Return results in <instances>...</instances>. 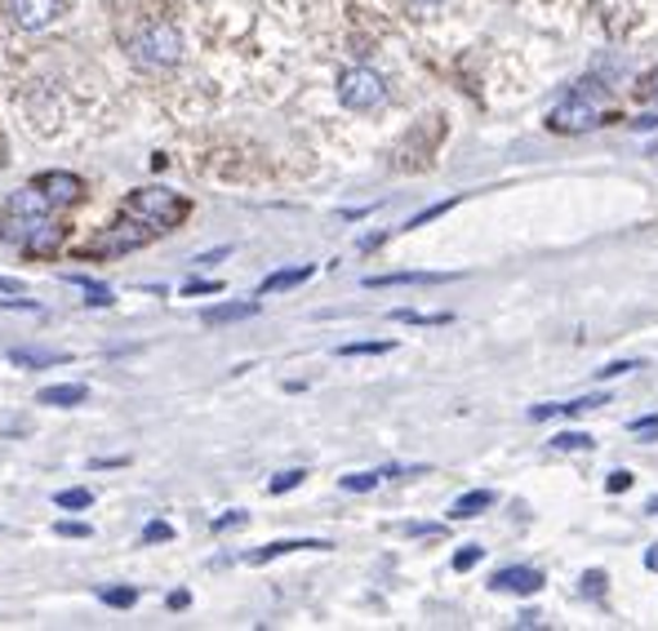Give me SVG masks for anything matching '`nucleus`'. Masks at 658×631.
Masks as SVG:
<instances>
[{
  "label": "nucleus",
  "instance_id": "f257e3e1",
  "mask_svg": "<svg viewBox=\"0 0 658 631\" xmlns=\"http://www.w3.org/2000/svg\"><path fill=\"white\" fill-rule=\"evenodd\" d=\"M45 223H49V200L36 187L14 191L0 205V241H10V245H27Z\"/></svg>",
  "mask_w": 658,
  "mask_h": 631
},
{
  "label": "nucleus",
  "instance_id": "f03ea898",
  "mask_svg": "<svg viewBox=\"0 0 658 631\" xmlns=\"http://www.w3.org/2000/svg\"><path fill=\"white\" fill-rule=\"evenodd\" d=\"M183 214H187V200L178 191H165V187H143V191L125 196V219L143 223L148 232H169Z\"/></svg>",
  "mask_w": 658,
  "mask_h": 631
},
{
  "label": "nucleus",
  "instance_id": "7ed1b4c3",
  "mask_svg": "<svg viewBox=\"0 0 658 631\" xmlns=\"http://www.w3.org/2000/svg\"><path fill=\"white\" fill-rule=\"evenodd\" d=\"M178 54H183V36H178V27L165 23V19L148 23V27L139 32V40H134V58H139L143 67H174Z\"/></svg>",
  "mask_w": 658,
  "mask_h": 631
},
{
  "label": "nucleus",
  "instance_id": "20e7f679",
  "mask_svg": "<svg viewBox=\"0 0 658 631\" xmlns=\"http://www.w3.org/2000/svg\"><path fill=\"white\" fill-rule=\"evenodd\" d=\"M339 98L352 112H374L387 103V81L374 72V67H348L339 77Z\"/></svg>",
  "mask_w": 658,
  "mask_h": 631
},
{
  "label": "nucleus",
  "instance_id": "39448f33",
  "mask_svg": "<svg viewBox=\"0 0 658 631\" xmlns=\"http://www.w3.org/2000/svg\"><path fill=\"white\" fill-rule=\"evenodd\" d=\"M597 120H601V112H597V103L587 98V90H574V94L561 98V103L552 107V116H548V125L561 129V133H583V129H591Z\"/></svg>",
  "mask_w": 658,
  "mask_h": 631
},
{
  "label": "nucleus",
  "instance_id": "423d86ee",
  "mask_svg": "<svg viewBox=\"0 0 658 631\" xmlns=\"http://www.w3.org/2000/svg\"><path fill=\"white\" fill-rule=\"evenodd\" d=\"M5 14H10L19 27L40 32V27H49V23L62 14V0H5Z\"/></svg>",
  "mask_w": 658,
  "mask_h": 631
},
{
  "label": "nucleus",
  "instance_id": "0eeeda50",
  "mask_svg": "<svg viewBox=\"0 0 658 631\" xmlns=\"http://www.w3.org/2000/svg\"><path fill=\"white\" fill-rule=\"evenodd\" d=\"M148 236H152V232H148L143 223L125 219V223H116V227H107V232H103V241L94 245V254H129V249H139Z\"/></svg>",
  "mask_w": 658,
  "mask_h": 631
},
{
  "label": "nucleus",
  "instance_id": "6e6552de",
  "mask_svg": "<svg viewBox=\"0 0 658 631\" xmlns=\"http://www.w3.org/2000/svg\"><path fill=\"white\" fill-rule=\"evenodd\" d=\"M49 205H72L81 196V178L77 174H62V170H49V174H36L32 183Z\"/></svg>",
  "mask_w": 658,
  "mask_h": 631
},
{
  "label": "nucleus",
  "instance_id": "1a4fd4ad",
  "mask_svg": "<svg viewBox=\"0 0 658 631\" xmlns=\"http://www.w3.org/2000/svg\"><path fill=\"white\" fill-rule=\"evenodd\" d=\"M490 587H494V592H516V596H534V592L543 587V574L530 570V565H512V570H498V574L490 579Z\"/></svg>",
  "mask_w": 658,
  "mask_h": 631
},
{
  "label": "nucleus",
  "instance_id": "9d476101",
  "mask_svg": "<svg viewBox=\"0 0 658 631\" xmlns=\"http://www.w3.org/2000/svg\"><path fill=\"white\" fill-rule=\"evenodd\" d=\"M454 280V271H387V276H369V290H391V285H445Z\"/></svg>",
  "mask_w": 658,
  "mask_h": 631
},
{
  "label": "nucleus",
  "instance_id": "9b49d317",
  "mask_svg": "<svg viewBox=\"0 0 658 631\" xmlns=\"http://www.w3.org/2000/svg\"><path fill=\"white\" fill-rule=\"evenodd\" d=\"M290 551H329L325 538H281V542H268L262 551H254V565H268L277 556H290Z\"/></svg>",
  "mask_w": 658,
  "mask_h": 631
},
{
  "label": "nucleus",
  "instance_id": "f8f14e48",
  "mask_svg": "<svg viewBox=\"0 0 658 631\" xmlns=\"http://www.w3.org/2000/svg\"><path fill=\"white\" fill-rule=\"evenodd\" d=\"M90 400V392L81 387V383H62V387H45L40 396H36V405H54V409H72V405H85Z\"/></svg>",
  "mask_w": 658,
  "mask_h": 631
},
{
  "label": "nucleus",
  "instance_id": "ddd939ff",
  "mask_svg": "<svg viewBox=\"0 0 658 631\" xmlns=\"http://www.w3.org/2000/svg\"><path fill=\"white\" fill-rule=\"evenodd\" d=\"M312 271H316L312 262H303V267H290V271H272V276L258 285V294H281V290H294V285H303V280H307Z\"/></svg>",
  "mask_w": 658,
  "mask_h": 631
},
{
  "label": "nucleus",
  "instance_id": "4468645a",
  "mask_svg": "<svg viewBox=\"0 0 658 631\" xmlns=\"http://www.w3.org/2000/svg\"><path fill=\"white\" fill-rule=\"evenodd\" d=\"M62 241H68V223H54V219H49V223H45V227H40V232L23 245V249H27V254H54Z\"/></svg>",
  "mask_w": 658,
  "mask_h": 631
},
{
  "label": "nucleus",
  "instance_id": "2eb2a0df",
  "mask_svg": "<svg viewBox=\"0 0 658 631\" xmlns=\"http://www.w3.org/2000/svg\"><path fill=\"white\" fill-rule=\"evenodd\" d=\"M485 507H494V494H490V489H468V494L454 503L449 516H454V521H472V516H481Z\"/></svg>",
  "mask_w": 658,
  "mask_h": 631
},
{
  "label": "nucleus",
  "instance_id": "dca6fc26",
  "mask_svg": "<svg viewBox=\"0 0 658 631\" xmlns=\"http://www.w3.org/2000/svg\"><path fill=\"white\" fill-rule=\"evenodd\" d=\"M258 316V303H219L205 312V325H232V320H249Z\"/></svg>",
  "mask_w": 658,
  "mask_h": 631
},
{
  "label": "nucleus",
  "instance_id": "f3484780",
  "mask_svg": "<svg viewBox=\"0 0 658 631\" xmlns=\"http://www.w3.org/2000/svg\"><path fill=\"white\" fill-rule=\"evenodd\" d=\"M62 361H68V352H10V365H23V370H49Z\"/></svg>",
  "mask_w": 658,
  "mask_h": 631
},
{
  "label": "nucleus",
  "instance_id": "a211bd4d",
  "mask_svg": "<svg viewBox=\"0 0 658 631\" xmlns=\"http://www.w3.org/2000/svg\"><path fill=\"white\" fill-rule=\"evenodd\" d=\"M68 280L85 294V303H94V307H107V303H111V290L98 285V280H85V276H68Z\"/></svg>",
  "mask_w": 658,
  "mask_h": 631
},
{
  "label": "nucleus",
  "instance_id": "6ab92c4d",
  "mask_svg": "<svg viewBox=\"0 0 658 631\" xmlns=\"http://www.w3.org/2000/svg\"><path fill=\"white\" fill-rule=\"evenodd\" d=\"M391 352V342L383 338V342H343L339 347V357H387Z\"/></svg>",
  "mask_w": 658,
  "mask_h": 631
},
{
  "label": "nucleus",
  "instance_id": "aec40b11",
  "mask_svg": "<svg viewBox=\"0 0 658 631\" xmlns=\"http://www.w3.org/2000/svg\"><path fill=\"white\" fill-rule=\"evenodd\" d=\"M62 512H81V507H90L94 503V494H90V489H62V494L54 499Z\"/></svg>",
  "mask_w": 658,
  "mask_h": 631
},
{
  "label": "nucleus",
  "instance_id": "412c9836",
  "mask_svg": "<svg viewBox=\"0 0 658 631\" xmlns=\"http://www.w3.org/2000/svg\"><path fill=\"white\" fill-rule=\"evenodd\" d=\"M98 596H103V600H107L111 609H129V605L139 600V587H103Z\"/></svg>",
  "mask_w": 658,
  "mask_h": 631
},
{
  "label": "nucleus",
  "instance_id": "4be33fe9",
  "mask_svg": "<svg viewBox=\"0 0 658 631\" xmlns=\"http://www.w3.org/2000/svg\"><path fill=\"white\" fill-rule=\"evenodd\" d=\"M454 205H458V196H454V200H440V205H432V209H423V214H414V219H410L406 227H427L432 219H440V214H449V209H454Z\"/></svg>",
  "mask_w": 658,
  "mask_h": 631
},
{
  "label": "nucleus",
  "instance_id": "5701e85b",
  "mask_svg": "<svg viewBox=\"0 0 658 631\" xmlns=\"http://www.w3.org/2000/svg\"><path fill=\"white\" fill-rule=\"evenodd\" d=\"M552 449H591V436L587 432H561V436H552Z\"/></svg>",
  "mask_w": 658,
  "mask_h": 631
},
{
  "label": "nucleus",
  "instance_id": "b1692460",
  "mask_svg": "<svg viewBox=\"0 0 658 631\" xmlns=\"http://www.w3.org/2000/svg\"><path fill=\"white\" fill-rule=\"evenodd\" d=\"M481 556H485V547H463V551L454 556V570H458V574H468V570H477V565H481Z\"/></svg>",
  "mask_w": 658,
  "mask_h": 631
},
{
  "label": "nucleus",
  "instance_id": "393cba45",
  "mask_svg": "<svg viewBox=\"0 0 658 631\" xmlns=\"http://www.w3.org/2000/svg\"><path fill=\"white\" fill-rule=\"evenodd\" d=\"M383 476L378 471H356V476H343V489H352V494H365V489H374Z\"/></svg>",
  "mask_w": 658,
  "mask_h": 631
},
{
  "label": "nucleus",
  "instance_id": "a878e982",
  "mask_svg": "<svg viewBox=\"0 0 658 631\" xmlns=\"http://www.w3.org/2000/svg\"><path fill=\"white\" fill-rule=\"evenodd\" d=\"M391 320H406V325H449V312L445 316H423V312H391Z\"/></svg>",
  "mask_w": 658,
  "mask_h": 631
},
{
  "label": "nucleus",
  "instance_id": "bb28decb",
  "mask_svg": "<svg viewBox=\"0 0 658 631\" xmlns=\"http://www.w3.org/2000/svg\"><path fill=\"white\" fill-rule=\"evenodd\" d=\"M583 596H591V600H601V596H606V574H601V570L583 574Z\"/></svg>",
  "mask_w": 658,
  "mask_h": 631
},
{
  "label": "nucleus",
  "instance_id": "cd10ccee",
  "mask_svg": "<svg viewBox=\"0 0 658 631\" xmlns=\"http://www.w3.org/2000/svg\"><path fill=\"white\" fill-rule=\"evenodd\" d=\"M303 476H307V471H298V467H294V471H281V476H277V480H272L268 489H272V494H285V489L303 484Z\"/></svg>",
  "mask_w": 658,
  "mask_h": 631
},
{
  "label": "nucleus",
  "instance_id": "c85d7f7f",
  "mask_svg": "<svg viewBox=\"0 0 658 631\" xmlns=\"http://www.w3.org/2000/svg\"><path fill=\"white\" fill-rule=\"evenodd\" d=\"M169 538H174V529H169L165 521H152V525L143 529V547H148V542H169Z\"/></svg>",
  "mask_w": 658,
  "mask_h": 631
},
{
  "label": "nucleus",
  "instance_id": "c756f323",
  "mask_svg": "<svg viewBox=\"0 0 658 631\" xmlns=\"http://www.w3.org/2000/svg\"><path fill=\"white\" fill-rule=\"evenodd\" d=\"M636 436H654L658 432V413H645V418H632V423H627Z\"/></svg>",
  "mask_w": 658,
  "mask_h": 631
},
{
  "label": "nucleus",
  "instance_id": "7c9ffc66",
  "mask_svg": "<svg viewBox=\"0 0 658 631\" xmlns=\"http://www.w3.org/2000/svg\"><path fill=\"white\" fill-rule=\"evenodd\" d=\"M245 521H249V512H227V516L214 521V534H227V529H236V525H245Z\"/></svg>",
  "mask_w": 658,
  "mask_h": 631
},
{
  "label": "nucleus",
  "instance_id": "2f4dec72",
  "mask_svg": "<svg viewBox=\"0 0 658 631\" xmlns=\"http://www.w3.org/2000/svg\"><path fill=\"white\" fill-rule=\"evenodd\" d=\"M632 471H610V480H606V489H610V494H623V489H632Z\"/></svg>",
  "mask_w": 658,
  "mask_h": 631
},
{
  "label": "nucleus",
  "instance_id": "473e14b6",
  "mask_svg": "<svg viewBox=\"0 0 658 631\" xmlns=\"http://www.w3.org/2000/svg\"><path fill=\"white\" fill-rule=\"evenodd\" d=\"M54 534H62V538H90V525H72V521H58V525H54Z\"/></svg>",
  "mask_w": 658,
  "mask_h": 631
},
{
  "label": "nucleus",
  "instance_id": "72a5a7b5",
  "mask_svg": "<svg viewBox=\"0 0 658 631\" xmlns=\"http://www.w3.org/2000/svg\"><path fill=\"white\" fill-rule=\"evenodd\" d=\"M632 370H641V361H614V365L601 370V378H619V374H632Z\"/></svg>",
  "mask_w": 658,
  "mask_h": 631
},
{
  "label": "nucleus",
  "instance_id": "f704fd0d",
  "mask_svg": "<svg viewBox=\"0 0 658 631\" xmlns=\"http://www.w3.org/2000/svg\"><path fill=\"white\" fill-rule=\"evenodd\" d=\"M223 285H219V280H191V285H187V294H219Z\"/></svg>",
  "mask_w": 658,
  "mask_h": 631
},
{
  "label": "nucleus",
  "instance_id": "c9c22d12",
  "mask_svg": "<svg viewBox=\"0 0 658 631\" xmlns=\"http://www.w3.org/2000/svg\"><path fill=\"white\" fill-rule=\"evenodd\" d=\"M645 570H649V574H658V542L645 551Z\"/></svg>",
  "mask_w": 658,
  "mask_h": 631
},
{
  "label": "nucleus",
  "instance_id": "e433bc0d",
  "mask_svg": "<svg viewBox=\"0 0 658 631\" xmlns=\"http://www.w3.org/2000/svg\"><path fill=\"white\" fill-rule=\"evenodd\" d=\"M187 600H191V596H187V592H174V596H169V609H183V605H187Z\"/></svg>",
  "mask_w": 658,
  "mask_h": 631
},
{
  "label": "nucleus",
  "instance_id": "4c0bfd02",
  "mask_svg": "<svg viewBox=\"0 0 658 631\" xmlns=\"http://www.w3.org/2000/svg\"><path fill=\"white\" fill-rule=\"evenodd\" d=\"M654 125H658V116H641L636 120V129H654Z\"/></svg>",
  "mask_w": 658,
  "mask_h": 631
},
{
  "label": "nucleus",
  "instance_id": "58836bf2",
  "mask_svg": "<svg viewBox=\"0 0 658 631\" xmlns=\"http://www.w3.org/2000/svg\"><path fill=\"white\" fill-rule=\"evenodd\" d=\"M414 5H423V10H436V5H445V0H414Z\"/></svg>",
  "mask_w": 658,
  "mask_h": 631
},
{
  "label": "nucleus",
  "instance_id": "ea45409f",
  "mask_svg": "<svg viewBox=\"0 0 658 631\" xmlns=\"http://www.w3.org/2000/svg\"><path fill=\"white\" fill-rule=\"evenodd\" d=\"M645 512H649V516H658V499H649V507H645Z\"/></svg>",
  "mask_w": 658,
  "mask_h": 631
}]
</instances>
